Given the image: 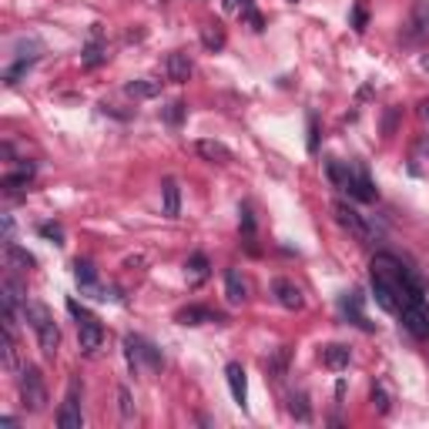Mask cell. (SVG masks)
Wrapping results in <instances>:
<instances>
[{"label":"cell","mask_w":429,"mask_h":429,"mask_svg":"<svg viewBox=\"0 0 429 429\" xmlns=\"http://www.w3.org/2000/svg\"><path fill=\"white\" fill-rule=\"evenodd\" d=\"M369 282H372V295L379 302V309L399 315L406 302H416L426 298V286L413 265H406L399 255L393 251H379L369 265Z\"/></svg>","instance_id":"1"},{"label":"cell","mask_w":429,"mask_h":429,"mask_svg":"<svg viewBox=\"0 0 429 429\" xmlns=\"http://www.w3.org/2000/svg\"><path fill=\"white\" fill-rule=\"evenodd\" d=\"M325 175H329V181H332L335 188L346 191L349 198H356V202L369 205L379 198L376 181H372L359 165H352V161H335V158H329V161H325Z\"/></svg>","instance_id":"2"},{"label":"cell","mask_w":429,"mask_h":429,"mask_svg":"<svg viewBox=\"0 0 429 429\" xmlns=\"http://www.w3.org/2000/svg\"><path fill=\"white\" fill-rule=\"evenodd\" d=\"M24 319L31 322V329H34L40 352H44V356H58L60 329H58V322H54V312H50L44 302H24Z\"/></svg>","instance_id":"3"},{"label":"cell","mask_w":429,"mask_h":429,"mask_svg":"<svg viewBox=\"0 0 429 429\" xmlns=\"http://www.w3.org/2000/svg\"><path fill=\"white\" fill-rule=\"evenodd\" d=\"M67 309H71V315L77 319V346H81V352L84 356H97L101 346H104V325H101L87 309H81L74 298H67Z\"/></svg>","instance_id":"4"},{"label":"cell","mask_w":429,"mask_h":429,"mask_svg":"<svg viewBox=\"0 0 429 429\" xmlns=\"http://www.w3.org/2000/svg\"><path fill=\"white\" fill-rule=\"evenodd\" d=\"M17 389H21V406L27 413H44L48 409V386L37 366H24L17 376Z\"/></svg>","instance_id":"5"},{"label":"cell","mask_w":429,"mask_h":429,"mask_svg":"<svg viewBox=\"0 0 429 429\" xmlns=\"http://www.w3.org/2000/svg\"><path fill=\"white\" fill-rule=\"evenodd\" d=\"M124 356H128V366L134 372L138 369H161L165 366V356L155 342H148L141 335H124Z\"/></svg>","instance_id":"6"},{"label":"cell","mask_w":429,"mask_h":429,"mask_svg":"<svg viewBox=\"0 0 429 429\" xmlns=\"http://www.w3.org/2000/svg\"><path fill=\"white\" fill-rule=\"evenodd\" d=\"M332 214H335V222L346 228V232H352L359 241H376L379 239V228L372 225L366 214H359L349 202H332Z\"/></svg>","instance_id":"7"},{"label":"cell","mask_w":429,"mask_h":429,"mask_svg":"<svg viewBox=\"0 0 429 429\" xmlns=\"http://www.w3.org/2000/svg\"><path fill=\"white\" fill-rule=\"evenodd\" d=\"M399 319H403L406 332L413 335V339H429V305L426 298H416V302H406L403 309H399Z\"/></svg>","instance_id":"8"},{"label":"cell","mask_w":429,"mask_h":429,"mask_svg":"<svg viewBox=\"0 0 429 429\" xmlns=\"http://www.w3.org/2000/svg\"><path fill=\"white\" fill-rule=\"evenodd\" d=\"M58 426L60 429H81L84 426V413H81V382L71 379L67 386V396L58 409Z\"/></svg>","instance_id":"9"},{"label":"cell","mask_w":429,"mask_h":429,"mask_svg":"<svg viewBox=\"0 0 429 429\" xmlns=\"http://www.w3.org/2000/svg\"><path fill=\"white\" fill-rule=\"evenodd\" d=\"M107 60V44H104V27L101 24H91V37H87V44L81 50V67L87 71H94Z\"/></svg>","instance_id":"10"},{"label":"cell","mask_w":429,"mask_h":429,"mask_svg":"<svg viewBox=\"0 0 429 429\" xmlns=\"http://www.w3.org/2000/svg\"><path fill=\"white\" fill-rule=\"evenodd\" d=\"M225 379H228V389H232V399L239 409L249 406V379H245V369H241V362H228L225 366Z\"/></svg>","instance_id":"11"},{"label":"cell","mask_w":429,"mask_h":429,"mask_svg":"<svg viewBox=\"0 0 429 429\" xmlns=\"http://www.w3.org/2000/svg\"><path fill=\"white\" fill-rule=\"evenodd\" d=\"M406 37L409 40H426L429 37V0H416L413 4L409 24H406Z\"/></svg>","instance_id":"12"},{"label":"cell","mask_w":429,"mask_h":429,"mask_svg":"<svg viewBox=\"0 0 429 429\" xmlns=\"http://www.w3.org/2000/svg\"><path fill=\"white\" fill-rule=\"evenodd\" d=\"M191 58L185 54V50H171L165 58V77L171 84H188V77H191Z\"/></svg>","instance_id":"13"},{"label":"cell","mask_w":429,"mask_h":429,"mask_svg":"<svg viewBox=\"0 0 429 429\" xmlns=\"http://www.w3.org/2000/svg\"><path fill=\"white\" fill-rule=\"evenodd\" d=\"M34 175H37V165H34V161H21V168H17V171L4 175L0 188L7 191V195H21V191H27V185L34 181Z\"/></svg>","instance_id":"14"},{"label":"cell","mask_w":429,"mask_h":429,"mask_svg":"<svg viewBox=\"0 0 429 429\" xmlns=\"http://www.w3.org/2000/svg\"><path fill=\"white\" fill-rule=\"evenodd\" d=\"M272 292H275V298H278V305H282V309H288V312H295V309H302V305H305L302 288H298L295 282H288V278H275Z\"/></svg>","instance_id":"15"},{"label":"cell","mask_w":429,"mask_h":429,"mask_svg":"<svg viewBox=\"0 0 429 429\" xmlns=\"http://www.w3.org/2000/svg\"><path fill=\"white\" fill-rule=\"evenodd\" d=\"M426 171H429V131H423L409 148V175L423 178Z\"/></svg>","instance_id":"16"},{"label":"cell","mask_w":429,"mask_h":429,"mask_svg":"<svg viewBox=\"0 0 429 429\" xmlns=\"http://www.w3.org/2000/svg\"><path fill=\"white\" fill-rule=\"evenodd\" d=\"M195 151H198V158L212 161V165H228V161H232V148L222 144V141H214V138H202V141H195Z\"/></svg>","instance_id":"17"},{"label":"cell","mask_w":429,"mask_h":429,"mask_svg":"<svg viewBox=\"0 0 429 429\" xmlns=\"http://www.w3.org/2000/svg\"><path fill=\"white\" fill-rule=\"evenodd\" d=\"M175 322L178 325H205V322H225V315L208 309V305H188V309H181L175 315Z\"/></svg>","instance_id":"18"},{"label":"cell","mask_w":429,"mask_h":429,"mask_svg":"<svg viewBox=\"0 0 429 429\" xmlns=\"http://www.w3.org/2000/svg\"><path fill=\"white\" fill-rule=\"evenodd\" d=\"M342 315H346L352 325H359V329L372 332V322L362 315V292H346V295H342Z\"/></svg>","instance_id":"19"},{"label":"cell","mask_w":429,"mask_h":429,"mask_svg":"<svg viewBox=\"0 0 429 429\" xmlns=\"http://www.w3.org/2000/svg\"><path fill=\"white\" fill-rule=\"evenodd\" d=\"M124 94L134 97V101H151V97L161 94V81H155V77H134V81L124 84Z\"/></svg>","instance_id":"20"},{"label":"cell","mask_w":429,"mask_h":429,"mask_svg":"<svg viewBox=\"0 0 429 429\" xmlns=\"http://www.w3.org/2000/svg\"><path fill=\"white\" fill-rule=\"evenodd\" d=\"M74 278H77L81 292L94 295V288H97V268H94V262H91V259H74Z\"/></svg>","instance_id":"21"},{"label":"cell","mask_w":429,"mask_h":429,"mask_svg":"<svg viewBox=\"0 0 429 429\" xmlns=\"http://www.w3.org/2000/svg\"><path fill=\"white\" fill-rule=\"evenodd\" d=\"M225 295L232 305H241V302L249 298V282L241 278L239 268H228L225 272Z\"/></svg>","instance_id":"22"},{"label":"cell","mask_w":429,"mask_h":429,"mask_svg":"<svg viewBox=\"0 0 429 429\" xmlns=\"http://www.w3.org/2000/svg\"><path fill=\"white\" fill-rule=\"evenodd\" d=\"M161 202H165V214L168 218H178L181 214V188L175 178L161 181Z\"/></svg>","instance_id":"23"},{"label":"cell","mask_w":429,"mask_h":429,"mask_svg":"<svg viewBox=\"0 0 429 429\" xmlns=\"http://www.w3.org/2000/svg\"><path fill=\"white\" fill-rule=\"evenodd\" d=\"M185 268H188V282H191V286H202L205 278L212 275V262H208V255H205V251H195Z\"/></svg>","instance_id":"24"},{"label":"cell","mask_w":429,"mask_h":429,"mask_svg":"<svg viewBox=\"0 0 429 429\" xmlns=\"http://www.w3.org/2000/svg\"><path fill=\"white\" fill-rule=\"evenodd\" d=\"M288 359H292V346H278L272 356L265 359V369H268L272 379H282V376L288 372Z\"/></svg>","instance_id":"25"},{"label":"cell","mask_w":429,"mask_h":429,"mask_svg":"<svg viewBox=\"0 0 429 429\" xmlns=\"http://www.w3.org/2000/svg\"><path fill=\"white\" fill-rule=\"evenodd\" d=\"M7 265H11L13 272H31L37 262H34V255H31L27 249H21L17 241H11V245H7Z\"/></svg>","instance_id":"26"},{"label":"cell","mask_w":429,"mask_h":429,"mask_svg":"<svg viewBox=\"0 0 429 429\" xmlns=\"http://www.w3.org/2000/svg\"><path fill=\"white\" fill-rule=\"evenodd\" d=\"M349 359H352V352H349V346H339V342H332V346H325L322 349V362L329 366V369H346L349 366Z\"/></svg>","instance_id":"27"},{"label":"cell","mask_w":429,"mask_h":429,"mask_svg":"<svg viewBox=\"0 0 429 429\" xmlns=\"http://www.w3.org/2000/svg\"><path fill=\"white\" fill-rule=\"evenodd\" d=\"M225 27L218 24V21H212V24H205L202 27V44H205V50H212V54H218V50L225 48Z\"/></svg>","instance_id":"28"},{"label":"cell","mask_w":429,"mask_h":429,"mask_svg":"<svg viewBox=\"0 0 429 429\" xmlns=\"http://www.w3.org/2000/svg\"><path fill=\"white\" fill-rule=\"evenodd\" d=\"M0 356H4V369H7V372L21 369V362H17V342H13V329H4V339H0Z\"/></svg>","instance_id":"29"},{"label":"cell","mask_w":429,"mask_h":429,"mask_svg":"<svg viewBox=\"0 0 429 429\" xmlns=\"http://www.w3.org/2000/svg\"><path fill=\"white\" fill-rule=\"evenodd\" d=\"M239 228H241V235H245V241H249V251L255 255V251H259L255 249V241H251L255 239V214H251V208L245 202L239 205Z\"/></svg>","instance_id":"30"},{"label":"cell","mask_w":429,"mask_h":429,"mask_svg":"<svg viewBox=\"0 0 429 429\" xmlns=\"http://www.w3.org/2000/svg\"><path fill=\"white\" fill-rule=\"evenodd\" d=\"M288 413L298 419V423H312V406L305 393H292L288 396Z\"/></svg>","instance_id":"31"},{"label":"cell","mask_w":429,"mask_h":429,"mask_svg":"<svg viewBox=\"0 0 429 429\" xmlns=\"http://www.w3.org/2000/svg\"><path fill=\"white\" fill-rule=\"evenodd\" d=\"M34 64H37V60H31V58H17V60L11 64V67L4 71V84H7V87H13V84H21V77H24V74L31 71Z\"/></svg>","instance_id":"32"},{"label":"cell","mask_w":429,"mask_h":429,"mask_svg":"<svg viewBox=\"0 0 429 429\" xmlns=\"http://www.w3.org/2000/svg\"><path fill=\"white\" fill-rule=\"evenodd\" d=\"M369 399H372V406H376V413L379 416H389V409H393V399H389V393H386V386H372V393H369Z\"/></svg>","instance_id":"33"},{"label":"cell","mask_w":429,"mask_h":429,"mask_svg":"<svg viewBox=\"0 0 429 429\" xmlns=\"http://www.w3.org/2000/svg\"><path fill=\"white\" fill-rule=\"evenodd\" d=\"M118 409H121V419L124 423L134 419V403H131V389L128 386H118Z\"/></svg>","instance_id":"34"},{"label":"cell","mask_w":429,"mask_h":429,"mask_svg":"<svg viewBox=\"0 0 429 429\" xmlns=\"http://www.w3.org/2000/svg\"><path fill=\"white\" fill-rule=\"evenodd\" d=\"M399 118H403V107H389V111H386V118H382V134H386V138H393L396 134Z\"/></svg>","instance_id":"35"},{"label":"cell","mask_w":429,"mask_h":429,"mask_svg":"<svg viewBox=\"0 0 429 429\" xmlns=\"http://www.w3.org/2000/svg\"><path fill=\"white\" fill-rule=\"evenodd\" d=\"M37 232H40V239L54 241V245H64V228H60L58 222H44V225L37 228Z\"/></svg>","instance_id":"36"},{"label":"cell","mask_w":429,"mask_h":429,"mask_svg":"<svg viewBox=\"0 0 429 429\" xmlns=\"http://www.w3.org/2000/svg\"><path fill=\"white\" fill-rule=\"evenodd\" d=\"M185 114H188V104H185V101H171V104L165 107V121H168V124H181Z\"/></svg>","instance_id":"37"},{"label":"cell","mask_w":429,"mask_h":429,"mask_svg":"<svg viewBox=\"0 0 429 429\" xmlns=\"http://www.w3.org/2000/svg\"><path fill=\"white\" fill-rule=\"evenodd\" d=\"M366 24H369V11H366V4L359 0L356 7H352V31H356V34H362V31H366Z\"/></svg>","instance_id":"38"},{"label":"cell","mask_w":429,"mask_h":429,"mask_svg":"<svg viewBox=\"0 0 429 429\" xmlns=\"http://www.w3.org/2000/svg\"><path fill=\"white\" fill-rule=\"evenodd\" d=\"M241 21H245V24H249L251 31H255V34H262V31H265V21H262V13L255 11V4L241 11Z\"/></svg>","instance_id":"39"},{"label":"cell","mask_w":429,"mask_h":429,"mask_svg":"<svg viewBox=\"0 0 429 429\" xmlns=\"http://www.w3.org/2000/svg\"><path fill=\"white\" fill-rule=\"evenodd\" d=\"M305 148H309V155L319 151V118L312 111H309V141H305Z\"/></svg>","instance_id":"40"},{"label":"cell","mask_w":429,"mask_h":429,"mask_svg":"<svg viewBox=\"0 0 429 429\" xmlns=\"http://www.w3.org/2000/svg\"><path fill=\"white\" fill-rule=\"evenodd\" d=\"M0 222H4V245H11L13 241V218L11 214H0Z\"/></svg>","instance_id":"41"},{"label":"cell","mask_w":429,"mask_h":429,"mask_svg":"<svg viewBox=\"0 0 429 429\" xmlns=\"http://www.w3.org/2000/svg\"><path fill=\"white\" fill-rule=\"evenodd\" d=\"M416 114H419V121H423V124H429V97H423V101H419Z\"/></svg>","instance_id":"42"},{"label":"cell","mask_w":429,"mask_h":429,"mask_svg":"<svg viewBox=\"0 0 429 429\" xmlns=\"http://www.w3.org/2000/svg\"><path fill=\"white\" fill-rule=\"evenodd\" d=\"M222 4H225V11H228V13H239L245 0H222Z\"/></svg>","instance_id":"43"},{"label":"cell","mask_w":429,"mask_h":429,"mask_svg":"<svg viewBox=\"0 0 429 429\" xmlns=\"http://www.w3.org/2000/svg\"><path fill=\"white\" fill-rule=\"evenodd\" d=\"M0 426H7V429H17V419H13V416H0Z\"/></svg>","instance_id":"44"},{"label":"cell","mask_w":429,"mask_h":429,"mask_svg":"<svg viewBox=\"0 0 429 429\" xmlns=\"http://www.w3.org/2000/svg\"><path fill=\"white\" fill-rule=\"evenodd\" d=\"M292 4H295V0H292Z\"/></svg>","instance_id":"45"}]
</instances>
